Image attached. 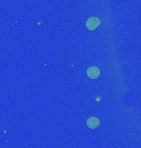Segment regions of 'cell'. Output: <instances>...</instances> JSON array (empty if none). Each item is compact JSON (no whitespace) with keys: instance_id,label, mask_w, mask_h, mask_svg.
I'll use <instances>...</instances> for the list:
<instances>
[{"instance_id":"1","label":"cell","mask_w":141,"mask_h":148,"mask_svg":"<svg viewBox=\"0 0 141 148\" xmlns=\"http://www.w3.org/2000/svg\"><path fill=\"white\" fill-rule=\"evenodd\" d=\"M100 25V20L97 17H90L86 22V27L90 30L93 31Z\"/></svg>"},{"instance_id":"2","label":"cell","mask_w":141,"mask_h":148,"mask_svg":"<svg viewBox=\"0 0 141 148\" xmlns=\"http://www.w3.org/2000/svg\"><path fill=\"white\" fill-rule=\"evenodd\" d=\"M87 75L91 79H96L99 77L100 71L99 69L96 67H90L87 70Z\"/></svg>"},{"instance_id":"3","label":"cell","mask_w":141,"mask_h":148,"mask_svg":"<svg viewBox=\"0 0 141 148\" xmlns=\"http://www.w3.org/2000/svg\"><path fill=\"white\" fill-rule=\"evenodd\" d=\"M99 123L100 122L98 120V119H97V118H95V117H91V118H89L88 119V121H87V125H88V127L89 128H91V129H94V128H96V127H97L99 126Z\"/></svg>"}]
</instances>
